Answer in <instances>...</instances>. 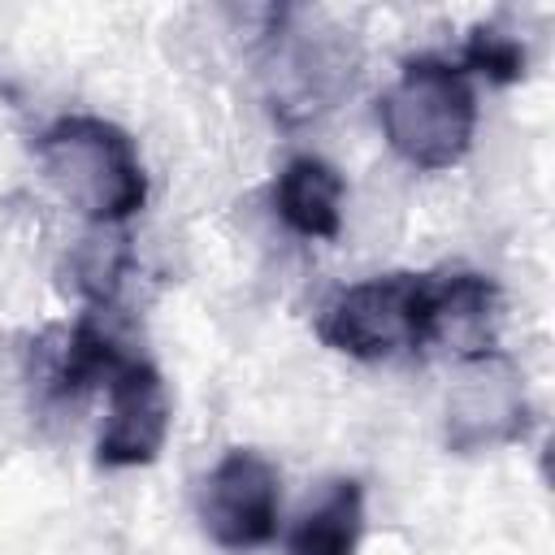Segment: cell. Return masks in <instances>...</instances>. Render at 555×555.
I'll return each mask as SVG.
<instances>
[{
	"instance_id": "obj_8",
	"label": "cell",
	"mask_w": 555,
	"mask_h": 555,
	"mask_svg": "<svg viewBox=\"0 0 555 555\" xmlns=\"http://www.w3.org/2000/svg\"><path fill=\"white\" fill-rule=\"evenodd\" d=\"M425 347H447L460 360H477L499 351V286L486 273H425Z\"/></svg>"
},
{
	"instance_id": "obj_3",
	"label": "cell",
	"mask_w": 555,
	"mask_h": 555,
	"mask_svg": "<svg viewBox=\"0 0 555 555\" xmlns=\"http://www.w3.org/2000/svg\"><path fill=\"white\" fill-rule=\"evenodd\" d=\"M425 273H377L343 286L317 317L325 347L356 360H395L425 347Z\"/></svg>"
},
{
	"instance_id": "obj_10",
	"label": "cell",
	"mask_w": 555,
	"mask_h": 555,
	"mask_svg": "<svg viewBox=\"0 0 555 555\" xmlns=\"http://www.w3.org/2000/svg\"><path fill=\"white\" fill-rule=\"evenodd\" d=\"M343 173L321 156H295L273 178V208L278 217L304 238H334L343 225Z\"/></svg>"
},
{
	"instance_id": "obj_5",
	"label": "cell",
	"mask_w": 555,
	"mask_h": 555,
	"mask_svg": "<svg viewBox=\"0 0 555 555\" xmlns=\"http://www.w3.org/2000/svg\"><path fill=\"white\" fill-rule=\"evenodd\" d=\"M195 512L221 551H256L273 542L282 516V473L251 447H230L199 481Z\"/></svg>"
},
{
	"instance_id": "obj_2",
	"label": "cell",
	"mask_w": 555,
	"mask_h": 555,
	"mask_svg": "<svg viewBox=\"0 0 555 555\" xmlns=\"http://www.w3.org/2000/svg\"><path fill=\"white\" fill-rule=\"evenodd\" d=\"M386 143L416 169H451L468 156L477 130V95L464 65L447 56H408L377 104Z\"/></svg>"
},
{
	"instance_id": "obj_11",
	"label": "cell",
	"mask_w": 555,
	"mask_h": 555,
	"mask_svg": "<svg viewBox=\"0 0 555 555\" xmlns=\"http://www.w3.org/2000/svg\"><path fill=\"white\" fill-rule=\"evenodd\" d=\"M364 538V486L356 477H334L312 507L295 520L286 555H356Z\"/></svg>"
},
{
	"instance_id": "obj_6",
	"label": "cell",
	"mask_w": 555,
	"mask_h": 555,
	"mask_svg": "<svg viewBox=\"0 0 555 555\" xmlns=\"http://www.w3.org/2000/svg\"><path fill=\"white\" fill-rule=\"evenodd\" d=\"M525 425L529 403L516 364L499 351L464 360V373L447 399V447L460 455L507 447L525 438Z\"/></svg>"
},
{
	"instance_id": "obj_7",
	"label": "cell",
	"mask_w": 555,
	"mask_h": 555,
	"mask_svg": "<svg viewBox=\"0 0 555 555\" xmlns=\"http://www.w3.org/2000/svg\"><path fill=\"white\" fill-rule=\"evenodd\" d=\"M108 412L95 438L100 468H143L169 438V390L152 360L130 356L108 382Z\"/></svg>"
},
{
	"instance_id": "obj_13",
	"label": "cell",
	"mask_w": 555,
	"mask_h": 555,
	"mask_svg": "<svg viewBox=\"0 0 555 555\" xmlns=\"http://www.w3.org/2000/svg\"><path fill=\"white\" fill-rule=\"evenodd\" d=\"M464 65L490 82H516L525 74V43L499 26H473L464 39Z\"/></svg>"
},
{
	"instance_id": "obj_1",
	"label": "cell",
	"mask_w": 555,
	"mask_h": 555,
	"mask_svg": "<svg viewBox=\"0 0 555 555\" xmlns=\"http://www.w3.org/2000/svg\"><path fill=\"white\" fill-rule=\"evenodd\" d=\"M35 160L56 195L95 225H121L147 204V169L139 160V147L108 117H56L35 139Z\"/></svg>"
},
{
	"instance_id": "obj_9",
	"label": "cell",
	"mask_w": 555,
	"mask_h": 555,
	"mask_svg": "<svg viewBox=\"0 0 555 555\" xmlns=\"http://www.w3.org/2000/svg\"><path fill=\"white\" fill-rule=\"evenodd\" d=\"M126 360H130V351L121 347L117 330L108 325V308H87L65 330L43 377H35V382H43L52 399H82L87 390L104 386Z\"/></svg>"
},
{
	"instance_id": "obj_4",
	"label": "cell",
	"mask_w": 555,
	"mask_h": 555,
	"mask_svg": "<svg viewBox=\"0 0 555 555\" xmlns=\"http://www.w3.org/2000/svg\"><path fill=\"white\" fill-rule=\"evenodd\" d=\"M264 35V95L273 117L308 121L334 108L356 78V43L334 26H291L286 9H278V26Z\"/></svg>"
},
{
	"instance_id": "obj_14",
	"label": "cell",
	"mask_w": 555,
	"mask_h": 555,
	"mask_svg": "<svg viewBox=\"0 0 555 555\" xmlns=\"http://www.w3.org/2000/svg\"><path fill=\"white\" fill-rule=\"evenodd\" d=\"M0 377H4V338H0Z\"/></svg>"
},
{
	"instance_id": "obj_12",
	"label": "cell",
	"mask_w": 555,
	"mask_h": 555,
	"mask_svg": "<svg viewBox=\"0 0 555 555\" xmlns=\"http://www.w3.org/2000/svg\"><path fill=\"white\" fill-rule=\"evenodd\" d=\"M130 260H134L130 234L121 225H95L69 247V256L61 264L65 291H74L87 308H108L130 273Z\"/></svg>"
}]
</instances>
